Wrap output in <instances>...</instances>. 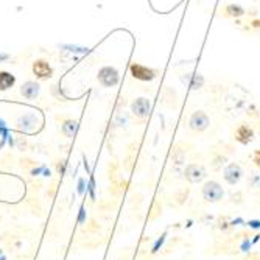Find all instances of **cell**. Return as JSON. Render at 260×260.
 <instances>
[{
	"label": "cell",
	"mask_w": 260,
	"mask_h": 260,
	"mask_svg": "<svg viewBox=\"0 0 260 260\" xmlns=\"http://www.w3.org/2000/svg\"><path fill=\"white\" fill-rule=\"evenodd\" d=\"M223 178L229 185H235L239 184L240 179L243 178V169L239 164H229L228 167L223 172Z\"/></svg>",
	"instance_id": "cell-4"
},
{
	"label": "cell",
	"mask_w": 260,
	"mask_h": 260,
	"mask_svg": "<svg viewBox=\"0 0 260 260\" xmlns=\"http://www.w3.org/2000/svg\"><path fill=\"white\" fill-rule=\"evenodd\" d=\"M188 126H190L193 131H204L209 126V117L203 111H198V112L192 114L190 120H188Z\"/></svg>",
	"instance_id": "cell-8"
},
{
	"label": "cell",
	"mask_w": 260,
	"mask_h": 260,
	"mask_svg": "<svg viewBox=\"0 0 260 260\" xmlns=\"http://www.w3.org/2000/svg\"><path fill=\"white\" fill-rule=\"evenodd\" d=\"M252 160H254V165H255V167L260 170V150H257V151L254 153V156H252Z\"/></svg>",
	"instance_id": "cell-14"
},
{
	"label": "cell",
	"mask_w": 260,
	"mask_h": 260,
	"mask_svg": "<svg viewBox=\"0 0 260 260\" xmlns=\"http://www.w3.org/2000/svg\"><path fill=\"white\" fill-rule=\"evenodd\" d=\"M35 125H36V115H33V114L22 115V117H19V120H17L19 129H23V131H33Z\"/></svg>",
	"instance_id": "cell-11"
},
{
	"label": "cell",
	"mask_w": 260,
	"mask_h": 260,
	"mask_svg": "<svg viewBox=\"0 0 260 260\" xmlns=\"http://www.w3.org/2000/svg\"><path fill=\"white\" fill-rule=\"evenodd\" d=\"M201 195L204 198V201L207 203H218L223 200L224 197V190L220 182L217 181H207L203 188H201Z\"/></svg>",
	"instance_id": "cell-1"
},
{
	"label": "cell",
	"mask_w": 260,
	"mask_h": 260,
	"mask_svg": "<svg viewBox=\"0 0 260 260\" xmlns=\"http://www.w3.org/2000/svg\"><path fill=\"white\" fill-rule=\"evenodd\" d=\"M150 111H151V103L148 99H137L131 105V112L137 119H145V117H148Z\"/></svg>",
	"instance_id": "cell-6"
},
{
	"label": "cell",
	"mask_w": 260,
	"mask_h": 260,
	"mask_svg": "<svg viewBox=\"0 0 260 260\" xmlns=\"http://www.w3.org/2000/svg\"><path fill=\"white\" fill-rule=\"evenodd\" d=\"M16 84V77L10 72H0V92L8 90Z\"/></svg>",
	"instance_id": "cell-12"
},
{
	"label": "cell",
	"mask_w": 260,
	"mask_h": 260,
	"mask_svg": "<svg viewBox=\"0 0 260 260\" xmlns=\"http://www.w3.org/2000/svg\"><path fill=\"white\" fill-rule=\"evenodd\" d=\"M206 176H207L206 169L201 164H188L184 172V178L192 184H198V182L204 181Z\"/></svg>",
	"instance_id": "cell-3"
},
{
	"label": "cell",
	"mask_w": 260,
	"mask_h": 260,
	"mask_svg": "<svg viewBox=\"0 0 260 260\" xmlns=\"http://www.w3.org/2000/svg\"><path fill=\"white\" fill-rule=\"evenodd\" d=\"M131 74L134 78L140 80V81H151L156 74H154V70L145 67V66H140V64H133L131 66Z\"/></svg>",
	"instance_id": "cell-7"
},
{
	"label": "cell",
	"mask_w": 260,
	"mask_h": 260,
	"mask_svg": "<svg viewBox=\"0 0 260 260\" xmlns=\"http://www.w3.org/2000/svg\"><path fill=\"white\" fill-rule=\"evenodd\" d=\"M41 92V86L36 81H27L20 86V93L23 99L27 100H35Z\"/></svg>",
	"instance_id": "cell-9"
},
{
	"label": "cell",
	"mask_w": 260,
	"mask_h": 260,
	"mask_svg": "<svg viewBox=\"0 0 260 260\" xmlns=\"http://www.w3.org/2000/svg\"><path fill=\"white\" fill-rule=\"evenodd\" d=\"M235 139H237L240 144L248 145L249 142H252V139H254V131L248 125H242L237 128V131H235Z\"/></svg>",
	"instance_id": "cell-10"
},
{
	"label": "cell",
	"mask_w": 260,
	"mask_h": 260,
	"mask_svg": "<svg viewBox=\"0 0 260 260\" xmlns=\"http://www.w3.org/2000/svg\"><path fill=\"white\" fill-rule=\"evenodd\" d=\"M97 78H99L100 84L105 86V87H112V86H115L117 83H119V80H120L119 72H117V70H115L114 67H111V66L102 67V69L99 70Z\"/></svg>",
	"instance_id": "cell-2"
},
{
	"label": "cell",
	"mask_w": 260,
	"mask_h": 260,
	"mask_svg": "<svg viewBox=\"0 0 260 260\" xmlns=\"http://www.w3.org/2000/svg\"><path fill=\"white\" fill-rule=\"evenodd\" d=\"M77 129H78V123H77L75 120H66V122L62 123V126H61V133H62L66 137H69V139L75 136Z\"/></svg>",
	"instance_id": "cell-13"
},
{
	"label": "cell",
	"mask_w": 260,
	"mask_h": 260,
	"mask_svg": "<svg viewBox=\"0 0 260 260\" xmlns=\"http://www.w3.org/2000/svg\"><path fill=\"white\" fill-rule=\"evenodd\" d=\"M10 56L7 55V53H2V55H0V61H5V59H8Z\"/></svg>",
	"instance_id": "cell-15"
},
{
	"label": "cell",
	"mask_w": 260,
	"mask_h": 260,
	"mask_svg": "<svg viewBox=\"0 0 260 260\" xmlns=\"http://www.w3.org/2000/svg\"><path fill=\"white\" fill-rule=\"evenodd\" d=\"M31 69H33V74L36 75V78H39V80H49L53 77V69L45 59L35 61Z\"/></svg>",
	"instance_id": "cell-5"
}]
</instances>
